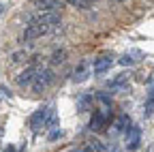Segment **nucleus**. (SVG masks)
Returning <instances> with one entry per match:
<instances>
[{
    "label": "nucleus",
    "mask_w": 154,
    "mask_h": 152,
    "mask_svg": "<svg viewBox=\"0 0 154 152\" xmlns=\"http://www.w3.org/2000/svg\"><path fill=\"white\" fill-rule=\"evenodd\" d=\"M54 82V71L51 69H36V75L32 79V90L34 92H45Z\"/></svg>",
    "instance_id": "nucleus-1"
},
{
    "label": "nucleus",
    "mask_w": 154,
    "mask_h": 152,
    "mask_svg": "<svg viewBox=\"0 0 154 152\" xmlns=\"http://www.w3.org/2000/svg\"><path fill=\"white\" fill-rule=\"evenodd\" d=\"M51 28H47L45 24H38V22H30L28 24V28L24 30V41H34V39H38V36H43L45 32H49Z\"/></svg>",
    "instance_id": "nucleus-2"
},
{
    "label": "nucleus",
    "mask_w": 154,
    "mask_h": 152,
    "mask_svg": "<svg viewBox=\"0 0 154 152\" xmlns=\"http://www.w3.org/2000/svg\"><path fill=\"white\" fill-rule=\"evenodd\" d=\"M49 113H51V109H47V107H38V109L32 113V116H30V120H28V122H30V129H32V131H38L41 126H45Z\"/></svg>",
    "instance_id": "nucleus-3"
},
{
    "label": "nucleus",
    "mask_w": 154,
    "mask_h": 152,
    "mask_svg": "<svg viewBox=\"0 0 154 152\" xmlns=\"http://www.w3.org/2000/svg\"><path fill=\"white\" fill-rule=\"evenodd\" d=\"M105 124H107V111L105 109H96L92 120H90V129L92 131H103Z\"/></svg>",
    "instance_id": "nucleus-4"
},
{
    "label": "nucleus",
    "mask_w": 154,
    "mask_h": 152,
    "mask_svg": "<svg viewBox=\"0 0 154 152\" xmlns=\"http://www.w3.org/2000/svg\"><path fill=\"white\" fill-rule=\"evenodd\" d=\"M113 56H101V58H96V62H94V73L96 75H103V73H107L109 69H111V64H113Z\"/></svg>",
    "instance_id": "nucleus-5"
},
{
    "label": "nucleus",
    "mask_w": 154,
    "mask_h": 152,
    "mask_svg": "<svg viewBox=\"0 0 154 152\" xmlns=\"http://www.w3.org/2000/svg\"><path fill=\"white\" fill-rule=\"evenodd\" d=\"M34 7L41 11V13H56L58 9H60L62 5L58 2V0H36Z\"/></svg>",
    "instance_id": "nucleus-6"
},
{
    "label": "nucleus",
    "mask_w": 154,
    "mask_h": 152,
    "mask_svg": "<svg viewBox=\"0 0 154 152\" xmlns=\"http://www.w3.org/2000/svg\"><path fill=\"white\" fill-rule=\"evenodd\" d=\"M139 139H141V131H139V126H131L128 131H126V146H128V150H135L139 146Z\"/></svg>",
    "instance_id": "nucleus-7"
},
{
    "label": "nucleus",
    "mask_w": 154,
    "mask_h": 152,
    "mask_svg": "<svg viewBox=\"0 0 154 152\" xmlns=\"http://www.w3.org/2000/svg\"><path fill=\"white\" fill-rule=\"evenodd\" d=\"M143 58V54L139 51V49H133V51H126L122 58H120V64L122 67H131V64H135V62H139Z\"/></svg>",
    "instance_id": "nucleus-8"
},
{
    "label": "nucleus",
    "mask_w": 154,
    "mask_h": 152,
    "mask_svg": "<svg viewBox=\"0 0 154 152\" xmlns=\"http://www.w3.org/2000/svg\"><path fill=\"white\" fill-rule=\"evenodd\" d=\"M111 90H118V92H122V90H126L128 88V73H122V75H118L111 84Z\"/></svg>",
    "instance_id": "nucleus-9"
},
{
    "label": "nucleus",
    "mask_w": 154,
    "mask_h": 152,
    "mask_svg": "<svg viewBox=\"0 0 154 152\" xmlns=\"http://www.w3.org/2000/svg\"><path fill=\"white\" fill-rule=\"evenodd\" d=\"M34 75H36V69L34 67H28L24 73H19V77H17V84L19 86H26V84H32L34 79Z\"/></svg>",
    "instance_id": "nucleus-10"
},
{
    "label": "nucleus",
    "mask_w": 154,
    "mask_h": 152,
    "mask_svg": "<svg viewBox=\"0 0 154 152\" xmlns=\"http://www.w3.org/2000/svg\"><path fill=\"white\" fill-rule=\"evenodd\" d=\"M64 2L71 5V7H75V9H82V11H88V9L92 7L90 0H64Z\"/></svg>",
    "instance_id": "nucleus-11"
},
{
    "label": "nucleus",
    "mask_w": 154,
    "mask_h": 152,
    "mask_svg": "<svg viewBox=\"0 0 154 152\" xmlns=\"http://www.w3.org/2000/svg\"><path fill=\"white\" fill-rule=\"evenodd\" d=\"M64 58H66V51H64V49H56V51H54V56H51V67L62 64V62H64Z\"/></svg>",
    "instance_id": "nucleus-12"
},
{
    "label": "nucleus",
    "mask_w": 154,
    "mask_h": 152,
    "mask_svg": "<svg viewBox=\"0 0 154 152\" xmlns=\"http://www.w3.org/2000/svg\"><path fill=\"white\" fill-rule=\"evenodd\" d=\"M154 113V88L148 92V101H146V116H152Z\"/></svg>",
    "instance_id": "nucleus-13"
},
{
    "label": "nucleus",
    "mask_w": 154,
    "mask_h": 152,
    "mask_svg": "<svg viewBox=\"0 0 154 152\" xmlns=\"http://www.w3.org/2000/svg\"><path fill=\"white\" fill-rule=\"evenodd\" d=\"M116 129H118V131H128V129H131V120H128L126 116L118 118V122H116Z\"/></svg>",
    "instance_id": "nucleus-14"
},
{
    "label": "nucleus",
    "mask_w": 154,
    "mask_h": 152,
    "mask_svg": "<svg viewBox=\"0 0 154 152\" xmlns=\"http://www.w3.org/2000/svg\"><path fill=\"white\" fill-rule=\"evenodd\" d=\"M79 109H82V111H88V109H90V97H82V101H79Z\"/></svg>",
    "instance_id": "nucleus-15"
},
{
    "label": "nucleus",
    "mask_w": 154,
    "mask_h": 152,
    "mask_svg": "<svg viewBox=\"0 0 154 152\" xmlns=\"http://www.w3.org/2000/svg\"><path fill=\"white\" fill-rule=\"evenodd\" d=\"M24 56H26L24 51H17V54H13V62H22V60H24Z\"/></svg>",
    "instance_id": "nucleus-16"
},
{
    "label": "nucleus",
    "mask_w": 154,
    "mask_h": 152,
    "mask_svg": "<svg viewBox=\"0 0 154 152\" xmlns=\"http://www.w3.org/2000/svg\"><path fill=\"white\" fill-rule=\"evenodd\" d=\"M60 135H62V133H60V131H54V133H51V135H49V139H58V137H60Z\"/></svg>",
    "instance_id": "nucleus-17"
},
{
    "label": "nucleus",
    "mask_w": 154,
    "mask_h": 152,
    "mask_svg": "<svg viewBox=\"0 0 154 152\" xmlns=\"http://www.w3.org/2000/svg\"><path fill=\"white\" fill-rule=\"evenodd\" d=\"M75 152H90V148H79V150H75Z\"/></svg>",
    "instance_id": "nucleus-18"
},
{
    "label": "nucleus",
    "mask_w": 154,
    "mask_h": 152,
    "mask_svg": "<svg viewBox=\"0 0 154 152\" xmlns=\"http://www.w3.org/2000/svg\"><path fill=\"white\" fill-rule=\"evenodd\" d=\"M7 152H15V150H13V148H7Z\"/></svg>",
    "instance_id": "nucleus-19"
},
{
    "label": "nucleus",
    "mask_w": 154,
    "mask_h": 152,
    "mask_svg": "<svg viewBox=\"0 0 154 152\" xmlns=\"http://www.w3.org/2000/svg\"><path fill=\"white\" fill-rule=\"evenodd\" d=\"M113 2H124V0H113Z\"/></svg>",
    "instance_id": "nucleus-20"
}]
</instances>
